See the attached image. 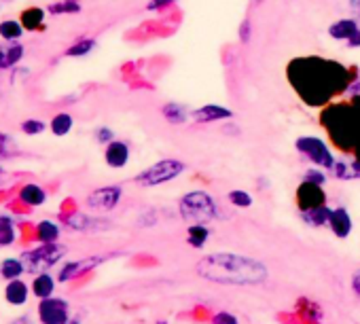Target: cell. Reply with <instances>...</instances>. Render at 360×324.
Returning a JSON list of instances; mask_svg holds the SVG:
<instances>
[{
  "label": "cell",
  "instance_id": "obj_30",
  "mask_svg": "<svg viewBox=\"0 0 360 324\" xmlns=\"http://www.w3.org/2000/svg\"><path fill=\"white\" fill-rule=\"evenodd\" d=\"M81 269H85V265L83 263H79V261H72V263H66L64 267H62V271H60V282H68L75 273H79Z\"/></svg>",
  "mask_w": 360,
  "mask_h": 324
},
{
  "label": "cell",
  "instance_id": "obj_28",
  "mask_svg": "<svg viewBox=\"0 0 360 324\" xmlns=\"http://www.w3.org/2000/svg\"><path fill=\"white\" fill-rule=\"evenodd\" d=\"M81 11V3L79 0H64V3H56L49 7V13H79Z\"/></svg>",
  "mask_w": 360,
  "mask_h": 324
},
{
  "label": "cell",
  "instance_id": "obj_39",
  "mask_svg": "<svg viewBox=\"0 0 360 324\" xmlns=\"http://www.w3.org/2000/svg\"><path fill=\"white\" fill-rule=\"evenodd\" d=\"M354 288H356V292H360V273H356V278H354Z\"/></svg>",
  "mask_w": 360,
  "mask_h": 324
},
{
  "label": "cell",
  "instance_id": "obj_26",
  "mask_svg": "<svg viewBox=\"0 0 360 324\" xmlns=\"http://www.w3.org/2000/svg\"><path fill=\"white\" fill-rule=\"evenodd\" d=\"M22 24H24L28 30L39 28V26L43 24V11H41V9H28V11H24V15H22Z\"/></svg>",
  "mask_w": 360,
  "mask_h": 324
},
{
  "label": "cell",
  "instance_id": "obj_33",
  "mask_svg": "<svg viewBox=\"0 0 360 324\" xmlns=\"http://www.w3.org/2000/svg\"><path fill=\"white\" fill-rule=\"evenodd\" d=\"M176 3V0H150V3L146 5L148 11H159V9H165V7H172Z\"/></svg>",
  "mask_w": 360,
  "mask_h": 324
},
{
  "label": "cell",
  "instance_id": "obj_11",
  "mask_svg": "<svg viewBox=\"0 0 360 324\" xmlns=\"http://www.w3.org/2000/svg\"><path fill=\"white\" fill-rule=\"evenodd\" d=\"M129 161V146L121 140H112L106 144V164L110 168H123Z\"/></svg>",
  "mask_w": 360,
  "mask_h": 324
},
{
  "label": "cell",
  "instance_id": "obj_7",
  "mask_svg": "<svg viewBox=\"0 0 360 324\" xmlns=\"http://www.w3.org/2000/svg\"><path fill=\"white\" fill-rule=\"evenodd\" d=\"M39 318L43 324H66L70 320L68 313V303L64 299H41L39 303Z\"/></svg>",
  "mask_w": 360,
  "mask_h": 324
},
{
  "label": "cell",
  "instance_id": "obj_37",
  "mask_svg": "<svg viewBox=\"0 0 360 324\" xmlns=\"http://www.w3.org/2000/svg\"><path fill=\"white\" fill-rule=\"evenodd\" d=\"M347 47H352V49H356V47H360V30L347 41Z\"/></svg>",
  "mask_w": 360,
  "mask_h": 324
},
{
  "label": "cell",
  "instance_id": "obj_1",
  "mask_svg": "<svg viewBox=\"0 0 360 324\" xmlns=\"http://www.w3.org/2000/svg\"><path fill=\"white\" fill-rule=\"evenodd\" d=\"M288 81L311 106L326 104L335 93L343 91L349 83V72L345 66L322 60V58H299L288 66Z\"/></svg>",
  "mask_w": 360,
  "mask_h": 324
},
{
  "label": "cell",
  "instance_id": "obj_38",
  "mask_svg": "<svg viewBox=\"0 0 360 324\" xmlns=\"http://www.w3.org/2000/svg\"><path fill=\"white\" fill-rule=\"evenodd\" d=\"M349 5H352V9L360 15V0H349Z\"/></svg>",
  "mask_w": 360,
  "mask_h": 324
},
{
  "label": "cell",
  "instance_id": "obj_8",
  "mask_svg": "<svg viewBox=\"0 0 360 324\" xmlns=\"http://www.w3.org/2000/svg\"><path fill=\"white\" fill-rule=\"evenodd\" d=\"M297 200H299V206L301 210H314V208H320V206H326V195L322 193V187L316 185V183H309L305 181L299 191H297Z\"/></svg>",
  "mask_w": 360,
  "mask_h": 324
},
{
  "label": "cell",
  "instance_id": "obj_3",
  "mask_svg": "<svg viewBox=\"0 0 360 324\" xmlns=\"http://www.w3.org/2000/svg\"><path fill=\"white\" fill-rule=\"evenodd\" d=\"M180 216L191 225H206L217 216L214 200L206 191H191L180 200Z\"/></svg>",
  "mask_w": 360,
  "mask_h": 324
},
{
  "label": "cell",
  "instance_id": "obj_10",
  "mask_svg": "<svg viewBox=\"0 0 360 324\" xmlns=\"http://www.w3.org/2000/svg\"><path fill=\"white\" fill-rule=\"evenodd\" d=\"M191 117L198 121V123H214V121H223V119H231L233 112L227 108V106H221V104H206V106H200L191 112Z\"/></svg>",
  "mask_w": 360,
  "mask_h": 324
},
{
  "label": "cell",
  "instance_id": "obj_32",
  "mask_svg": "<svg viewBox=\"0 0 360 324\" xmlns=\"http://www.w3.org/2000/svg\"><path fill=\"white\" fill-rule=\"evenodd\" d=\"M11 138L9 136H5V134H0V159L3 157H9V153H11Z\"/></svg>",
  "mask_w": 360,
  "mask_h": 324
},
{
  "label": "cell",
  "instance_id": "obj_9",
  "mask_svg": "<svg viewBox=\"0 0 360 324\" xmlns=\"http://www.w3.org/2000/svg\"><path fill=\"white\" fill-rule=\"evenodd\" d=\"M121 189L119 187H104V189H96L89 197H87V206L94 210H112L119 200H121Z\"/></svg>",
  "mask_w": 360,
  "mask_h": 324
},
{
  "label": "cell",
  "instance_id": "obj_4",
  "mask_svg": "<svg viewBox=\"0 0 360 324\" xmlns=\"http://www.w3.org/2000/svg\"><path fill=\"white\" fill-rule=\"evenodd\" d=\"M185 168L187 166L178 159H161V161H157V164H153L150 168H146L142 174H138L136 183L142 187H159V185H165V183L178 179L185 172Z\"/></svg>",
  "mask_w": 360,
  "mask_h": 324
},
{
  "label": "cell",
  "instance_id": "obj_18",
  "mask_svg": "<svg viewBox=\"0 0 360 324\" xmlns=\"http://www.w3.org/2000/svg\"><path fill=\"white\" fill-rule=\"evenodd\" d=\"M20 200L28 206H43L47 200V193L39 187V185H26L20 191Z\"/></svg>",
  "mask_w": 360,
  "mask_h": 324
},
{
  "label": "cell",
  "instance_id": "obj_17",
  "mask_svg": "<svg viewBox=\"0 0 360 324\" xmlns=\"http://www.w3.org/2000/svg\"><path fill=\"white\" fill-rule=\"evenodd\" d=\"M53 288H56V282L53 278L45 271V273H39L32 282V292L39 297V299H47L53 294Z\"/></svg>",
  "mask_w": 360,
  "mask_h": 324
},
{
  "label": "cell",
  "instance_id": "obj_23",
  "mask_svg": "<svg viewBox=\"0 0 360 324\" xmlns=\"http://www.w3.org/2000/svg\"><path fill=\"white\" fill-rule=\"evenodd\" d=\"M51 129H53L56 136H66V134L72 129V117L66 115V112L58 115V117L51 121Z\"/></svg>",
  "mask_w": 360,
  "mask_h": 324
},
{
  "label": "cell",
  "instance_id": "obj_20",
  "mask_svg": "<svg viewBox=\"0 0 360 324\" xmlns=\"http://www.w3.org/2000/svg\"><path fill=\"white\" fill-rule=\"evenodd\" d=\"M328 219H330V208H326V206H320V208L303 212V221L314 225V227H322L324 223H328Z\"/></svg>",
  "mask_w": 360,
  "mask_h": 324
},
{
  "label": "cell",
  "instance_id": "obj_22",
  "mask_svg": "<svg viewBox=\"0 0 360 324\" xmlns=\"http://www.w3.org/2000/svg\"><path fill=\"white\" fill-rule=\"evenodd\" d=\"M15 242V225L9 216L0 214V246H9Z\"/></svg>",
  "mask_w": 360,
  "mask_h": 324
},
{
  "label": "cell",
  "instance_id": "obj_36",
  "mask_svg": "<svg viewBox=\"0 0 360 324\" xmlns=\"http://www.w3.org/2000/svg\"><path fill=\"white\" fill-rule=\"evenodd\" d=\"M240 39H242V43H248V39H250V22H244V24H242V28H240Z\"/></svg>",
  "mask_w": 360,
  "mask_h": 324
},
{
  "label": "cell",
  "instance_id": "obj_14",
  "mask_svg": "<svg viewBox=\"0 0 360 324\" xmlns=\"http://www.w3.org/2000/svg\"><path fill=\"white\" fill-rule=\"evenodd\" d=\"M22 56H24V47L13 41H7L5 45H0V68H9L18 64Z\"/></svg>",
  "mask_w": 360,
  "mask_h": 324
},
{
  "label": "cell",
  "instance_id": "obj_19",
  "mask_svg": "<svg viewBox=\"0 0 360 324\" xmlns=\"http://www.w3.org/2000/svg\"><path fill=\"white\" fill-rule=\"evenodd\" d=\"M24 271H26V265L20 259H5L3 265H0V276L5 280H18Z\"/></svg>",
  "mask_w": 360,
  "mask_h": 324
},
{
  "label": "cell",
  "instance_id": "obj_15",
  "mask_svg": "<svg viewBox=\"0 0 360 324\" xmlns=\"http://www.w3.org/2000/svg\"><path fill=\"white\" fill-rule=\"evenodd\" d=\"M5 299L11 305H24L28 301V286L22 280H9L5 288Z\"/></svg>",
  "mask_w": 360,
  "mask_h": 324
},
{
  "label": "cell",
  "instance_id": "obj_31",
  "mask_svg": "<svg viewBox=\"0 0 360 324\" xmlns=\"http://www.w3.org/2000/svg\"><path fill=\"white\" fill-rule=\"evenodd\" d=\"M22 129H24L26 134H41V131L45 129V123H41V121H34V119H30V121H26V123L22 125Z\"/></svg>",
  "mask_w": 360,
  "mask_h": 324
},
{
  "label": "cell",
  "instance_id": "obj_2",
  "mask_svg": "<svg viewBox=\"0 0 360 324\" xmlns=\"http://www.w3.org/2000/svg\"><path fill=\"white\" fill-rule=\"evenodd\" d=\"M198 273L210 282L233 284V286H252L265 282L267 278V269L263 263L233 252L206 254L198 263Z\"/></svg>",
  "mask_w": 360,
  "mask_h": 324
},
{
  "label": "cell",
  "instance_id": "obj_40",
  "mask_svg": "<svg viewBox=\"0 0 360 324\" xmlns=\"http://www.w3.org/2000/svg\"><path fill=\"white\" fill-rule=\"evenodd\" d=\"M66 324H79V322H72V320H68V322H66Z\"/></svg>",
  "mask_w": 360,
  "mask_h": 324
},
{
  "label": "cell",
  "instance_id": "obj_16",
  "mask_svg": "<svg viewBox=\"0 0 360 324\" xmlns=\"http://www.w3.org/2000/svg\"><path fill=\"white\" fill-rule=\"evenodd\" d=\"M163 117H165V121H169L172 125H183V123L191 117V112H189L183 104L169 102V104L163 106Z\"/></svg>",
  "mask_w": 360,
  "mask_h": 324
},
{
  "label": "cell",
  "instance_id": "obj_13",
  "mask_svg": "<svg viewBox=\"0 0 360 324\" xmlns=\"http://www.w3.org/2000/svg\"><path fill=\"white\" fill-rule=\"evenodd\" d=\"M328 227L333 229V233L337 238H347L352 231V219L347 214L345 208H335L330 210V219H328Z\"/></svg>",
  "mask_w": 360,
  "mask_h": 324
},
{
  "label": "cell",
  "instance_id": "obj_27",
  "mask_svg": "<svg viewBox=\"0 0 360 324\" xmlns=\"http://www.w3.org/2000/svg\"><path fill=\"white\" fill-rule=\"evenodd\" d=\"M94 47H96V41H94V39H83V41L75 43V45L68 49V56H70V58H83V56H87Z\"/></svg>",
  "mask_w": 360,
  "mask_h": 324
},
{
  "label": "cell",
  "instance_id": "obj_5",
  "mask_svg": "<svg viewBox=\"0 0 360 324\" xmlns=\"http://www.w3.org/2000/svg\"><path fill=\"white\" fill-rule=\"evenodd\" d=\"M295 146H297V150L303 157H307L311 164L318 166V168H326L328 170V168L335 166V161H337L333 157L328 144L322 138H318V136H301V138H297Z\"/></svg>",
  "mask_w": 360,
  "mask_h": 324
},
{
  "label": "cell",
  "instance_id": "obj_35",
  "mask_svg": "<svg viewBox=\"0 0 360 324\" xmlns=\"http://www.w3.org/2000/svg\"><path fill=\"white\" fill-rule=\"evenodd\" d=\"M305 181H309V183H316V185H322L326 179H324L320 172H316V170H309V172L305 174Z\"/></svg>",
  "mask_w": 360,
  "mask_h": 324
},
{
  "label": "cell",
  "instance_id": "obj_21",
  "mask_svg": "<svg viewBox=\"0 0 360 324\" xmlns=\"http://www.w3.org/2000/svg\"><path fill=\"white\" fill-rule=\"evenodd\" d=\"M37 233H39V240H41L43 244H51V242H58V238H60V227H58L56 223H51V221H43V223H39Z\"/></svg>",
  "mask_w": 360,
  "mask_h": 324
},
{
  "label": "cell",
  "instance_id": "obj_6",
  "mask_svg": "<svg viewBox=\"0 0 360 324\" xmlns=\"http://www.w3.org/2000/svg\"><path fill=\"white\" fill-rule=\"evenodd\" d=\"M64 257V248L58 246L56 242L51 244H41L39 248L30 250L24 254V265L32 273H45L49 267H53L60 259Z\"/></svg>",
  "mask_w": 360,
  "mask_h": 324
},
{
  "label": "cell",
  "instance_id": "obj_25",
  "mask_svg": "<svg viewBox=\"0 0 360 324\" xmlns=\"http://www.w3.org/2000/svg\"><path fill=\"white\" fill-rule=\"evenodd\" d=\"M22 26L18 22H3L0 24V37H3L5 41H18L22 37Z\"/></svg>",
  "mask_w": 360,
  "mask_h": 324
},
{
  "label": "cell",
  "instance_id": "obj_12",
  "mask_svg": "<svg viewBox=\"0 0 360 324\" xmlns=\"http://www.w3.org/2000/svg\"><path fill=\"white\" fill-rule=\"evenodd\" d=\"M360 30V26H358V22L356 20H349V18H345V20H337V22H333L330 26H328V37L330 39H335V41H349L356 32Z\"/></svg>",
  "mask_w": 360,
  "mask_h": 324
},
{
  "label": "cell",
  "instance_id": "obj_34",
  "mask_svg": "<svg viewBox=\"0 0 360 324\" xmlns=\"http://www.w3.org/2000/svg\"><path fill=\"white\" fill-rule=\"evenodd\" d=\"M96 140L102 142V144H108V142H112V131H110L108 127H100V129L96 131Z\"/></svg>",
  "mask_w": 360,
  "mask_h": 324
},
{
  "label": "cell",
  "instance_id": "obj_24",
  "mask_svg": "<svg viewBox=\"0 0 360 324\" xmlns=\"http://www.w3.org/2000/svg\"><path fill=\"white\" fill-rule=\"evenodd\" d=\"M208 227L206 225H191L189 227V242L195 246V248H200V246H204L206 244V240H208Z\"/></svg>",
  "mask_w": 360,
  "mask_h": 324
},
{
  "label": "cell",
  "instance_id": "obj_29",
  "mask_svg": "<svg viewBox=\"0 0 360 324\" xmlns=\"http://www.w3.org/2000/svg\"><path fill=\"white\" fill-rule=\"evenodd\" d=\"M229 202H231L236 208H250V206H252V197H250L246 191H231V193H229Z\"/></svg>",
  "mask_w": 360,
  "mask_h": 324
}]
</instances>
